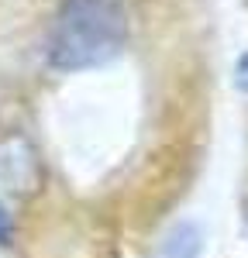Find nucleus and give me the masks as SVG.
<instances>
[{
	"mask_svg": "<svg viewBox=\"0 0 248 258\" xmlns=\"http://www.w3.org/2000/svg\"><path fill=\"white\" fill-rule=\"evenodd\" d=\"M128 41L124 0H62L48 31V62L55 69H93L110 62Z\"/></svg>",
	"mask_w": 248,
	"mask_h": 258,
	"instance_id": "nucleus-1",
	"label": "nucleus"
},
{
	"mask_svg": "<svg viewBox=\"0 0 248 258\" xmlns=\"http://www.w3.org/2000/svg\"><path fill=\"white\" fill-rule=\"evenodd\" d=\"M0 186L7 193H31L38 186V159L21 138L0 145Z\"/></svg>",
	"mask_w": 248,
	"mask_h": 258,
	"instance_id": "nucleus-2",
	"label": "nucleus"
},
{
	"mask_svg": "<svg viewBox=\"0 0 248 258\" xmlns=\"http://www.w3.org/2000/svg\"><path fill=\"white\" fill-rule=\"evenodd\" d=\"M200 255V231L193 224H179L165 238V258H197Z\"/></svg>",
	"mask_w": 248,
	"mask_h": 258,
	"instance_id": "nucleus-3",
	"label": "nucleus"
},
{
	"mask_svg": "<svg viewBox=\"0 0 248 258\" xmlns=\"http://www.w3.org/2000/svg\"><path fill=\"white\" fill-rule=\"evenodd\" d=\"M238 86H241V90L248 93V52L241 55V59H238Z\"/></svg>",
	"mask_w": 248,
	"mask_h": 258,
	"instance_id": "nucleus-4",
	"label": "nucleus"
},
{
	"mask_svg": "<svg viewBox=\"0 0 248 258\" xmlns=\"http://www.w3.org/2000/svg\"><path fill=\"white\" fill-rule=\"evenodd\" d=\"M7 238H11V217H7V210L0 203V244H7Z\"/></svg>",
	"mask_w": 248,
	"mask_h": 258,
	"instance_id": "nucleus-5",
	"label": "nucleus"
}]
</instances>
